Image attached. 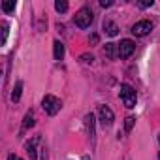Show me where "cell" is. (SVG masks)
I'll list each match as a JSON object with an SVG mask.
<instances>
[{"label":"cell","instance_id":"cell-1","mask_svg":"<svg viewBox=\"0 0 160 160\" xmlns=\"http://www.w3.org/2000/svg\"><path fill=\"white\" fill-rule=\"evenodd\" d=\"M42 108L45 109L47 115H57L60 111V108H62V102L53 94H45L43 100H42Z\"/></svg>","mask_w":160,"mask_h":160},{"label":"cell","instance_id":"cell-2","mask_svg":"<svg viewBox=\"0 0 160 160\" xmlns=\"http://www.w3.org/2000/svg\"><path fill=\"white\" fill-rule=\"evenodd\" d=\"M92 12H91V8H81L77 13H75V17H73V23L79 27V28H87V27H91V23H92Z\"/></svg>","mask_w":160,"mask_h":160},{"label":"cell","instance_id":"cell-3","mask_svg":"<svg viewBox=\"0 0 160 160\" xmlns=\"http://www.w3.org/2000/svg\"><path fill=\"white\" fill-rule=\"evenodd\" d=\"M121 100H122V104L128 108V109H132V108H136V100H138V96H136V91L130 87V85H121Z\"/></svg>","mask_w":160,"mask_h":160},{"label":"cell","instance_id":"cell-4","mask_svg":"<svg viewBox=\"0 0 160 160\" xmlns=\"http://www.w3.org/2000/svg\"><path fill=\"white\" fill-rule=\"evenodd\" d=\"M98 119H100V124H102L104 128H109V126L113 124L115 115H113V111H111L109 106H100V108H98Z\"/></svg>","mask_w":160,"mask_h":160},{"label":"cell","instance_id":"cell-5","mask_svg":"<svg viewBox=\"0 0 160 160\" xmlns=\"http://www.w3.org/2000/svg\"><path fill=\"white\" fill-rule=\"evenodd\" d=\"M134 51H136V43L132 40H121V43L117 45V55L121 58H128Z\"/></svg>","mask_w":160,"mask_h":160},{"label":"cell","instance_id":"cell-6","mask_svg":"<svg viewBox=\"0 0 160 160\" xmlns=\"http://www.w3.org/2000/svg\"><path fill=\"white\" fill-rule=\"evenodd\" d=\"M151 30H152V23H151V21H139V23H136V25L132 27V34L138 36V38L147 36Z\"/></svg>","mask_w":160,"mask_h":160},{"label":"cell","instance_id":"cell-7","mask_svg":"<svg viewBox=\"0 0 160 160\" xmlns=\"http://www.w3.org/2000/svg\"><path fill=\"white\" fill-rule=\"evenodd\" d=\"M53 55H55V60H62L64 58V43L60 40L53 42Z\"/></svg>","mask_w":160,"mask_h":160},{"label":"cell","instance_id":"cell-8","mask_svg":"<svg viewBox=\"0 0 160 160\" xmlns=\"http://www.w3.org/2000/svg\"><path fill=\"white\" fill-rule=\"evenodd\" d=\"M104 30H106L108 36H117V34H119V27H117L113 21H109V19L104 21Z\"/></svg>","mask_w":160,"mask_h":160},{"label":"cell","instance_id":"cell-9","mask_svg":"<svg viewBox=\"0 0 160 160\" xmlns=\"http://www.w3.org/2000/svg\"><path fill=\"white\" fill-rule=\"evenodd\" d=\"M85 126H87V132H89L91 139L94 141V115H92V113H89V115L85 117Z\"/></svg>","mask_w":160,"mask_h":160},{"label":"cell","instance_id":"cell-10","mask_svg":"<svg viewBox=\"0 0 160 160\" xmlns=\"http://www.w3.org/2000/svg\"><path fill=\"white\" fill-rule=\"evenodd\" d=\"M21 91H23V81H17V83H15V89H13V92H12V100H13V102H19Z\"/></svg>","mask_w":160,"mask_h":160},{"label":"cell","instance_id":"cell-11","mask_svg":"<svg viewBox=\"0 0 160 160\" xmlns=\"http://www.w3.org/2000/svg\"><path fill=\"white\" fill-rule=\"evenodd\" d=\"M32 126H34V113H32V111H28V113L25 115L23 128H25V130H28V128H32Z\"/></svg>","mask_w":160,"mask_h":160},{"label":"cell","instance_id":"cell-12","mask_svg":"<svg viewBox=\"0 0 160 160\" xmlns=\"http://www.w3.org/2000/svg\"><path fill=\"white\" fill-rule=\"evenodd\" d=\"M2 10H4V13L10 15L15 10V0H6V2H2Z\"/></svg>","mask_w":160,"mask_h":160},{"label":"cell","instance_id":"cell-13","mask_svg":"<svg viewBox=\"0 0 160 160\" xmlns=\"http://www.w3.org/2000/svg\"><path fill=\"white\" fill-rule=\"evenodd\" d=\"M115 49H117V45H115V43H106V55H108L111 60H113L115 57H119V55L115 53Z\"/></svg>","mask_w":160,"mask_h":160},{"label":"cell","instance_id":"cell-14","mask_svg":"<svg viewBox=\"0 0 160 160\" xmlns=\"http://www.w3.org/2000/svg\"><path fill=\"white\" fill-rule=\"evenodd\" d=\"M55 10L58 13H64L68 10V2H66V0H57V2H55Z\"/></svg>","mask_w":160,"mask_h":160},{"label":"cell","instance_id":"cell-15","mask_svg":"<svg viewBox=\"0 0 160 160\" xmlns=\"http://www.w3.org/2000/svg\"><path fill=\"white\" fill-rule=\"evenodd\" d=\"M134 122H136V117H126V119H124V132H126V134L134 128Z\"/></svg>","mask_w":160,"mask_h":160},{"label":"cell","instance_id":"cell-16","mask_svg":"<svg viewBox=\"0 0 160 160\" xmlns=\"http://www.w3.org/2000/svg\"><path fill=\"white\" fill-rule=\"evenodd\" d=\"M79 60H81V62H92V60H94V57H92V55H89V53H85V55L79 57Z\"/></svg>","mask_w":160,"mask_h":160},{"label":"cell","instance_id":"cell-17","mask_svg":"<svg viewBox=\"0 0 160 160\" xmlns=\"http://www.w3.org/2000/svg\"><path fill=\"white\" fill-rule=\"evenodd\" d=\"M154 2H152V0H141V2H138V6L139 8H151Z\"/></svg>","mask_w":160,"mask_h":160},{"label":"cell","instance_id":"cell-18","mask_svg":"<svg viewBox=\"0 0 160 160\" xmlns=\"http://www.w3.org/2000/svg\"><path fill=\"white\" fill-rule=\"evenodd\" d=\"M6 38H8V25L4 23V25H2V43L6 42Z\"/></svg>","mask_w":160,"mask_h":160},{"label":"cell","instance_id":"cell-19","mask_svg":"<svg viewBox=\"0 0 160 160\" xmlns=\"http://www.w3.org/2000/svg\"><path fill=\"white\" fill-rule=\"evenodd\" d=\"M40 160H47V152H45V149H43V147L40 149Z\"/></svg>","mask_w":160,"mask_h":160},{"label":"cell","instance_id":"cell-20","mask_svg":"<svg viewBox=\"0 0 160 160\" xmlns=\"http://www.w3.org/2000/svg\"><path fill=\"white\" fill-rule=\"evenodd\" d=\"M111 4H113L111 0H102V2H100V6H102V8H109Z\"/></svg>","mask_w":160,"mask_h":160},{"label":"cell","instance_id":"cell-21","mask_svg":"<svg viewBox=\"0 0 160 160\" xmlns=\"http://www.w3.org/2000/svg\"><path fill=\"white\" fill-rule=\"evenodd\" d=\"M89 42H91V43H98V36H96V34H92V36L89 38Z\"/></svg>","mask_w":160,"mask_h":160},{"label":"cell","instance_id":"cell-22","mask_svg":"<svg viewBox=\"0 0 160 160\" xmlns=\"http://www.w3.org/2000/svg\"><path fill=\"white\" fill-rule=\"evenodd\" d=\"M8 160H23V158H19V156H15V154H10V158Z\"/></svg>","mask_w":160,"mask_h":160},{"label":"cell","instance_id":"cell-23","mask_svg":"<svg viewBox=\"0 0 160 160\" xmlns=\"http://www.w3.org/2000/svg\"><path fill=\"white\" fill-rule=\"evenodd\" d=\"M158 158H160V152H158Z\"/></svg>","mask_w":160,"mask_h":160},{"label":"cell","instance_id":"cell-24","mask_svg":"<svg viewBox=\"0 0 160 160\" xmlns=\"http://www.w3.org/2000/svg\"><path fill=\"white\" fill-rule=\"evenodd\" d=\"M83 160H89V158H83Z\"/></svg>","mask_w":160,"mask_h":160},{"label":"cell","instance_id":"cell-25","mask_svg":"<svg viewBox=\"0 0 160 160\" xmlns=\"http://www.w3.org/2000/svg\"><path fill=\"white\" fill-rule=\"evenodd\" d=\"M158 139H160V138H158Z\"/></svg>","mask_w":160,"mask_h":160}]
</instances>
